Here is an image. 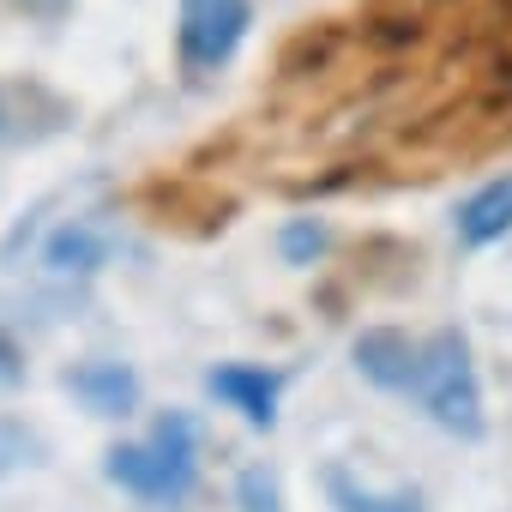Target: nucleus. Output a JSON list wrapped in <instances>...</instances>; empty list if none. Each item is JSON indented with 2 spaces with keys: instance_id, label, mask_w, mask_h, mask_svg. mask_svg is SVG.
<instances>
[{
  "instance_id": "nucleus-11",
  "label": "nucleus",
  "mask_w": 512,
  "mask_h": 512,
  "mask_svg": "<svg viewBox=\"0 0 512 512\" xmlns=\"http://www.w3.org/2000/svg\"><path fill=\"white\" fill-rule=\"evenodd\" d=\"M326 247H332V229L320 217H290L278 229V260L284 266H314V260H326Z\"/></svg>"
},
{
  "instance_id": "nucleus-3",
  "label": "nucleus",
  "mask_w": 512,
  "mask_h": 512,
  "mask_svg": "<svg viewBox=\"0 0 512 512\" xmlns=\"http://www.w3.org/2000/svg\"><path fill=\"white\" fill-rule=\"evenodd\" d=\"M253 31V0H181L175 13V55L193 79L223 73Z\"/></svg>"
},
{
  "instance_id": "nucleus-5",
  "label": "nucleus",
  "mask_w": 512,
  "mask_h": 512,
  "mask_svg": "<svg viewBox=\"0 0 512 512\" xmlns=\"http://www.w3.org/2000/svg\"><path fill=\"white\" fill-rule=\"evenodd\" d=\"M115 260V229L103 223V211H79L67 223L49 229L43 241V272L49 278H91Z\"/></svg>"
},
{
  "instance_id": "nucleus-6",
  "label": "nucleus",
  "mask_w": 512,
  "mask_h": 512,
  "mask_svg": "<svg viewBox=\"0 0 512 512\" xmlns=\"http://www.w3.org/2000/svg\"><path fill=\"white\" fill-rule=\"evenodd\" d=\"M350 362L356 374L386 392V398H410V380H416V338L398 332V326H368L356 344H350Z\"/></svg>"
},
{
  "instance_id": "nucleus-7",
  "label": "nucleus",
  "mask_w": 512,
  "mask_h": 512,
  "mask_svg": "<svg viewBox=\"0 0 512 512\" xmlns=\"http://www.w3.org/2000/svg\"><path fill=\"white\" fill-rule=\"evenodd\" d=\"M67 392H73L91 416H103V422H127V416L139 410V398H145V386H139L133 362H115V356L79 362V368L67 374Z\"/></svg>"
},
{
  "instance_id": "nucleus-8",
  "label": "nucleus",
  "mask_w": 512,
  "mask_h": 512,
  "mask_svg": "<svg viewBox=\"0 0 512 512\" xmlns=\"http://www.w3.org/2000/svg\"><path fill=\"white\" fill-rule=\"evenodd\" d=\"M458 241L470 247V253H482V247H494V241H506L512 235V175H494V181H482L464 205H458Z\"/></svg>"
},
{
  "instance_id": "nucleus-14",
  "label": "nucleus",
  "mask_w": 512,
  "mask_h": 512,
  "mask_svg": "<svg viewBox=\"0 0 512 512\" xmlns=\"http://www.w3.org/2000/svg\"><path fill=\"white\" fill-rule=\"evenodd\" d=\"M19 7H25V13H37V19H61L73 0H19Z\"/></svg>"
},
{
  "instance_id": "nucleus-1",
  "label": "nucleus",
  "mask_w": 512,
  "mask_h": 512,
  "mask_svg": "<svg viewBox=\"0 0 512 512\" xmlns=\"http://www.w3.org/2000/svg\"><path fill=\"white\" fill-rule=\"evenodd\" d=\"M199 452H205V434H199V416L193 410H163L139 440H115L103 452V476L145 500V506H181L199 482Z\"/></svg>"
},
{
  "instance_id": "nucleus-10",
  "label": "nucleus",
  "mask_w": 512,
  "mask_h": 512,
  "mask_svg": "<svg viewBox=\"0 0 512 512\" xmlns=\"http://www.w3.org/2000/svg\"><path fill=\"white\" fill-rule=\"evenodd\" d=\"M37 464H49L43 434H37V428H25L19 416H0V482L19 476V470H37Z\"/></svg>"
},
{
  "instance_id": "nucleus-4",
  "label": "nucleus",
  "mask_w": 512,
  "mask_h": 512,
  "mask_svg": "<svg viewBox=\"0 0 512 512\" xmlns=\"http://www.w3.org/2000/svg\"><path fill=\"white\" fill-rule=\"evenodd\" d=\"M205 392H211L223 410H235L247 428H260V434L278 428V404H284V374H278V368H260V362H217V368L205 374Z\"/></svg>"
},
{
  "instance_id": "nucleus-9",
  "label": "nucleus",
  "mask_w": 512,
  "mask_h": 512,
  "mask_svg": "<svg viewBox=\"0 0 512 512\" xmlns=\"http://www.w3.org/2000/svg\"><path fill=\"white\" fill-rule=\"evenodd\" d=\"M326 506L332 512H422V488H368L350 464H326Z\"/></svg>"
},
{
  "instance_id": "nucleus-12",
  "label": "nucleus",
  "mask_w": 512,
  "mask_h": 512,
  "mask_svg": "<svg viewBox=\"0 0 512 512\" xmlns=\"http://www.w3.org/2000/svg\"><path fill=\"white\" fill-rule=\"evenodd\" d=\"M235 506L241 512H284V494H278V476L266 464H247L235 476Z\"/></svg>"
},
{
  "instance_id": "nucleus-13",
  "label": "nucleus",
  "mask_w": 512,
  "mask_h": 512,
  "mask_svg": "<svg viewBox=\"0 0 512 512\" xmlns=\"http://www.w3.org/2000/svg\"><path fill=\"white\" fill-rule=\"evenodd\" d=\"M25 380V350L7 338V332H0V392H13Z\"/></svg>"
},
{
  "instance_id": "nucleus-15",
  "label": "nucleus",
  "mask_w": 512,
  "mask_h": 512,
  "mask_svg": "<svg viewBox=\"0 0 512 512\" xmlns=\"http://www.w3.org/2000/svg\"><path fill=\"white\" fill-rule=\"evenodd\" d=\"M13 133V115H7V97H0V139H7Z\"/></svg>"
},
{
  "instance_id": "nucleus-2",
  "label": "nucleus",
  "mask_w": 512,
  "mask_h": 512,
  "mask_svg": "<svg viewBox=\"0 0 512 512\" xmlns=\"http://www.w3.org/2000/svg\"><path fill=\"white\" fill-rule=\"evenodd\" d=\"M410 398L458 440H482L488 434V416H482V380H476V362H470V338L458 326H440L416 344V380H410Z\"/></svg>"
}]
</instances>
